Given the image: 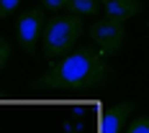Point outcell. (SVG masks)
Returning a JSON list of instances; mask_svg holds the SVG:
<instances>
[{
	"mask_svg": "<svg viewBox=\"0 0 149 133\" xmlns=\"http://www.w3.org/2000/svg\"><path fill=\"white\" fill-rule=\"evenodd\" d=\"M105 79H111V69L105 67L103 57L90 46H80L64 54V59L57 61L46 74L36 77L31 87L52 92H82L103 85Z\"/></svg>",
	"mask_w": 149,
	"mask_h": 133,
	"instance_id": "1",
	"label": "cell"
},
{
	"mask_svg": "<svg viewBox=\"0 0 149 133\" xmlns=\"http://www.w3.org/2000/svg\"><path fill=\"white\" fill-rule=\"evenodd\" d=\"M82 15H74V13H67V15H54L52 21L44 23V33H41V54L46 59H54V57H62L67 54L77 39L82 36Z\"/></svg>",
	"mask_w": 149,
	"mask_h": 133,
	"instance_id": "2",
	"label": "cell"
},
{
	"mask_svg": "<svg viewBox=\"0 0 149 133\" xmlns=\"http://www.w3.org/2000/svg\"><path fill=\"white\" fill-rule=\"evenodd\" d=\"M90 39L95 46H100V51L116 54L123 44V39H126V26H123V21H116V18L98 21L90 26Z\"/></svg>",
	"mask_w": 149,
	"mask_h": 133,
	"instance_id": "3",
	"label": "cell"
},
{
	"mask_svg": "<svg viewBox=\"0 0 149 133\" xmlns=\"http://www.w3.org/2000/svg\"><path fill=\"white\" fill-rule=\"evenodd\" d=\"M41 33H44V8H31L18 18V46L26 54L36 51Z\"/></svg>",
	"mask_w": 149,
	"mask_h": 133,
	"instance_id": "4",
	"label": "cell"
},
{
	"mask_svg": "<svg viewBox=\"0 0 149 133\" xmlns=\"http://www.w3.org/2000/svg\"><path fill=\"white\" fill-rule=\"evenodd\" d=\"M131 113H134V103H118L116 108H108L100 118V133H121Z\"/></svg>",
	"mask_w": 149,
	"mask_h": 133,
	"instance_id": "5",
	"label": "cell"
},
{
	"mask_svg": "<svg viewBox=\"0 0 149 133\" xmlns=\"http://www.w3.org/2000/svg\"><path fill=\"white\" fill-rule=\"evenodd\" d=\"M100 5L105 10V18H116V21H129L141 10L139 0H100Z\"/></svg>",
	"mask_w": 149,
	"mask_h": 133,
	"instance_id": "6",
	"label": "cell"
},
{
	"mask_svg": "<svg viewBox=\"0 0 149 133\" xmlns=\"http://www.w3.org/2000/svg\"><path fill=\"white\" fill-rule=\"evenodd\" d=\"M100 8V0H70L67 3V10L74 15H93L98 13Z\"/></svg>",
	"mask_w": 149,
	"mask_h": 133,
	"instance_id": "7",
	"label": "cell"
},
{
	"mask_svg": "<svg viewBox=\"0 0 149 133\" xmlns=\"http://www.w3.org/2000/svg\"><path fill=\"white\" fill-rule=\"evenodd\" d=\"M126 133H149V115H139L129 123Z\"/></svg>",
	"mask_w": 149,
	"mask_h": 133,
	"instance_id": "8",
	"label": "cell"
},
{
	"mask_svg": "<svg viewBox=\"0 0 149 133\" xmlns=\"http://www.w3.org/2000/svg\"><path fill=\"white\" fill-rule=\"evenodd\" d=\"M21 5V0H0V21L5 18V15H10Z\"/></svg>",
	"mask_w": 149,
	"mask_h": 133,
	"instance_id": "9",
	"label": "cell"
},
{
	"mask_svg": "<svg viewBox=\"0 0 149 133\" xmlns=\"http://www.w3.org/2000/svg\"><path fill=\"white\" fill-rule=\"evenodd\" d=\"M67 3L70 0H41V8H46V10H62V8H67Z\"/></svg>",
	"mask_w": 149,
	"mask_h": 133,
	"instance_id": "10",
	"label": "cell"
},
{
	"mask_svg": "<svg viewBox=\"0 0 149 133\" xmlns=\"http://www.w3.org/2000/svg\"><path fill=\"white\" fill-rule=\"evenodd\" d=\"M8 57H10V46L5 44L3 39H0V72H3V67H5V61H8Z\"/></svg>",
	"mask_w": 149,
	"mask_h": 133,
	"instance_id": "11",
	"label": "cell"
}]
</instances>
